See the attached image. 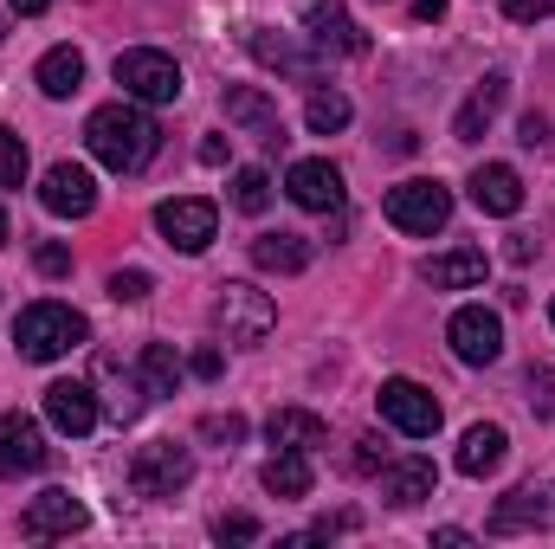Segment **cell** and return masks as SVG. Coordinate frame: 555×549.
<instances>
[{"mask_svg":"<svg viewBox=\"0 0 555 549\" xmlns=\"http://www.w3.org/2000/svg\"><path fill=\"white\" fill-rule=\"evenodd\" d=\"M39 201H46V214H59V220H85V214L98 207V181H91V168H78V162H52L46 181H39Z\"/></svg>","mask_w":555,"mask_h":549,"instance_id":"cell-11","label":"cell"},{"mask_svg":"<svg viewBox=\"0 0 555 549\" xmlns=\"http://www.w3.org/2000/svg\"><path fill=\"white\" fill-rule=\"evenodd\" d=\"M550 323H555V297H550Z\"/></svg>","mask_w":555,"mask_h":549,"instance_id":"cell-47","label":"cell"},{"mask_svg":"<svg viewBox=\"0 0 555 549\" xmlns=\"http://www.w3.org/2000/svg\"><path fill=\"white\" fill-rule=\"evenodd\" d=\"M46 465V433L33 413H0V472L20 478V472H39Z\"/></svg>","mask_w":555,"mask_h":549,"instance_id":"cell-18","label":"cell"},{"mask_svg":"<svg viewBox=\"0 0 555 549\" xmlns=\"http://www.w3.org/2000/svg\"><path fill=\"white\" fill-rule=\"evenodd\" d=\"M0 39H7V20H0Z\"/></svg>","mask_w":555,"mask_h":549,"instance_id":"cell-48","label":"cell"},{"mask_svg":"<svg viewBox=\"0 0 555 549\" xmlns=\"http://www.w3.org/2000/svg\"><path fill=\"white\" fill-rule=\"evenodd\" d=\"M382 420L395 426V433H408V439H433L439 433V401H433V388H420L408 375H395V382H382Z\"/></svg>","mask_w":555,"mask_h":549,"instance_id":"cell-10","label":"cell"},{"mask_svg":"<svg viewBox=\"0 0 555 549\" xmlns=\"http://www.w3.org/2000/svg\"><path fill=\"white\" fill-rule=\"evenodd\" d=\"M0 246H7V214H0Z\"/></svg>","mask_w":555,"mask_h":549,"instance_id":"cell-46","label":"cell"},{"mask_svg":"<svg viewBox=\"0 0 555 549\" xmlns=\"http://www.w3.org/2000/svg\"><path fill=\"white\" fill-rule=\"evenodd\" d=\"M414 13H420V20H439V13H446V0H414Z\"/></svg>","mask_w":555,"mask_h":549,"instance_id":"cell-45","label":"cell"},{"mask_svg":"<svg viewBox=\"0 0 555 549\" xmlns=\"http://www.w3.org/2000/svg\"><path fill=\"white\" fill-rule=\"evenodd\" d=\"M284 188H291V201H297V207H310V214H336V207H343V168H336V162H323V155L291 162Z\"/></svg>","mask_w":555,"mask_h":549,"instance_id":"cell-13","label":"cell"},{"mask_svg":"<svg viewBox=\"0 0 555 549\" xmlns=\"http://www.w3.org/2000/svg\"><path fill=\"white\" fill-rule=\"evenodd\" d=\"M20 181H26V142L0 124V188H20Z\"/></svg>","mask_w":555,"mask_h":549,"instance_id":"cell-32","label":"cell"},{"mask_svg":"<svg viewBox=\"0 0 555 549\" xmlns=\"http://www.w3.org/2000/svg\"><path fill=\"white\" fill-rule=\"evenodd\" d=\"M433 544H446V549H459V544H472V531H459V524H446V531H433Z\"/></svg>","mask_w":555,"mask_h":549,"instance_id":"cell-43","label":"cell"},{"mask_svg":"<svg viewBox=\"0 0 555 549\" xmlns=\"http://www.w3.org/2000/svg\"><path fill=\"white\" fill-rule=\"evenodd\" d=\"M530 401H537V413H555V375L550 369H530Z\"/></svg>","mask_w":555,"mask_h":549,"instance_id":"cell-38","label":"cell"},{"mask_svg":"<svg viewBox=\"0 0 555 549\" xmlns=\"http://www.w3.org/2000/svg\"><path fill=\"white\" fill-rule=\"evenodd\" d=\"M266 491L272 498H304L310 491V452H272L266 459Z\"/></svg>","mask_w":555,"mask_h":549,"instance_id":"cell-28","label":"cell"},{"mask_svg":"<svg viewBox=\"0 0 555 549\" xmlns=\"http://www.w3.org/2000/svg\"><path fill=\"white\" fill-rule=\"evenodd\" d=\"M91 388H104V413H111L117 426H130V420L142 413V401H149L142 375H130L117 356H98V362H91Z\"/></svg>","mask_w":555,"mask_h":549,"instance_id":"cell-17","label":"cell"},{"mask_svg":"<svg viewBox=\"0 0 555 549\" xmlns=\"http://www.w3.org/2000/svg\"><path fill=\"white\" fill-rule=\"evenodd\" d=\"M349 98L343 91H310V104H304V124L317 130V137H336V130H349Z\"/></svg>","mask_w":555,"mask_h":549,"instance_id":"cell-30","label":"cell"},{"mask_svg":"<svg viewBox=\"0 0 555 549\" xmlns=\"http://www.w3.org/2000/svg\"><path fill=\"white\" fill-rule=\"evenodd\" d=\"M246 52H253L259 65L284 72V78H297V85H317V78H323V65H317L310 52H297L291 39H272V33H253V39H246Z\"/></svg>","mask_w":555,"mask_h":549,"instance_id":"cell-25","label":"cell"},{"mask_svg":"<svg viewBox=\"0 0 555 549\" xmlns=\"http://www.w3.org/2000/svg\"><path fill=\"white\" fill-rule=\"evenodd\" d=\"M33 78H39V91H46V98H72V91L85 85V52H78V46H52V52L39 59V72H33Z\"/></svg>","mask_w":555,"mask_h":549,"instance_id":"cell-26","label":"cell"},{"mask_svg":"<svg viewBox=\"0 0 555 549\" xmlns=\"http://www.w3.org/2000/svg\"><path fill=\"white\" fill-rule=\"evenodd\" d=\"M446 343H452V356H459L465 369H491V362L504 356V317L485 310V304H465V310H452Z\"/></svg>","mask_w":555,"mask_h":549,"instance_id":"cell-6","label":"cell"},{"mask_svg":"<svg viewBox=\"0 0 555 549\" xmlns=\"http://www.w3.org/2000/svg\"><path fill=\"white\" fill-rule=\"evenodd\" d=\"M266 439H272L278 452H317V446L330 439V426L310 408H278L272 420H266Z\"/></svg>","mask_w":555,"mask_h":549,"instance_id":"cell-24","label":"cell"},{"mask_svg":"<svg viewBox=\"0 0 555 549\" xmlns=\"http://www.w3.org/2000/svg\"><path fill=\"white\" fill-rule=\"evenodd\" d=\"M227 124H240L246 137L266 142V149H284V117H278V104L259 85H233L227 91Z\"/></svg>","mask_w":555,"mask_h":549,"instance_id":"cell-15","label":"cell"},{"mask_svg":"<svg viewBox=\"0 0 555 549\" xmlns=\"http://www.w3.org/2000/svg\"><path fill=\"white\" fill-rule=\"evenodd\" d=\"M46 420H52L59 433H72V439H85V433L104 420L98 388H91V382H52V388H46Z\"/></svg>","mask_w":555,"mask_h":549,"instance_id":"cell-16","label":"cell"},{"mask_svg":"<svg viewBox=\"0 0 555 549\" xmlns=\"http://www.w3.org/2000/svg\"><path fill=\"white\" fill-rule=\"evenodd\" d=\"M220 297H214V330L227 336V343H266L278 323V304L259 291V284H246V278H227V284H214Z\"/></svg>","mask_w":555,"mask_h":549,"instance_id":"cell-3","label":"cell"},{"mask_svg":"<svg viewBox=\"0 0 555 549\" xmlns=\"http://www.w3.org/2000/svg\"><path fill=\"white\" fill-rule=\"evenodd\" d=\"M382 214L401 227V233H439L446 220H452V188L446 181H401V188H388V201H382Z\"/></svg>","mask_w":555,"mask_h":549,"instance_id":"cell-5","label":"cell"},{"mask_svg":"<svg viewBox=\"0 0 555 549\" xmlns=\"http://www.w3.org/2000/svg\"><path fill=\"white\" fill-rule=\"evenodd\" d=\"M543 13H555V0H504V20H517V26H530Z\"/></svg>","mask_w":555,"mask_h":549,"instance_id":"cell-37","label":"cell"},{"mask_svg":"<svg viewBox=\"0 0 555 549\" xmlns=\"http://www.w3.org/2000/svg\"><path fill=\"white\" fill-rule=\"evenodd\" d=\"M517 142H524V149H543V142H550V117H537V111H530V117H524V130H517Z\"/></svg>","mask_w":555,"mask_h":549,"instance_id":"cell-39","label":"cell"},{"mask_svg":"<svg viewBox=\"0 0 555 549\" xmlns=\"http://www.w3.org/2000/svg\"><path fill=\"white\" fill-rule=\"evenodd\" d=\"M7 7H13V13H26V20H33V13H46V7H52V0H7Z\"/></svg>","mask_w":555,"mask_h":549,"instance_id":"cell-44","label":"cell"},{"mask_svg":"<svg viewBox=\"0 0 555 549\" xmlns=\"http://www.w3.org/2000/svg\"><path fill=\"white\" fill-rule=\"evenodd\" d=\"M233 207L240 214H266L272 207V175L266 168H240L233 175Z\"/></svg>","mask_w":555,"mask_h":549,"instance_id":"cell-31","label":"cell"},{"mask_svg":"<svg viewBox=\"0 0 555 549\" xmlns=\"http://www.w3.org/2000/svg\"><path fill=\"white\" fill-rule=\"evenodd\" d=\"M356 465H362V472H375V465H382V439H362V452H356Z\"/></svg>","mask_w":555,"mask_h":549,"instance_id":"cell-42","label":"cell"},{"mask_svg":"<svg viewBox=\"0 0 555 549\" xmlns=\"http://www.w3.org/2000/svg\"><path fill=\"white\" fill-rule=\"evenodd\" d=\"M253 266L259 272H304L310 266V240L304 233H259L253 240Z\"/></svg>","mask_w":555,"mask_h":549,"instance_id":"cell-27","label":"cell"},{"mask_svg":"<svg viewBox=\"0 0 555 549\" xmlns=\"http://www.w3.org/2000/svg\"><path fill=\"white\" fill-rule=\"evenodd\" d=\"M85 524H91V511H85L72 491H59V485L39 491V498L20 511V531H26V537H78Z\"/></svg>","mask_w":555,"mask_h":549,"instance_id":"cell-14","label":"cell"},{"mask_svg":"<svg viewBox=\"0 0 555 549\" xmlns=\"http://www.w3.org/2000/svg\"><path fill=\"white\" fill-rule=\"evenodd\" d=\"M188 369H194L201 382H214V375H220V349H194V362H188Z\"/></svg>","mask_w":555,"mask_h":549,"instance_id":"cell-40","label":"cell"},{"mask_svg":"<svg viewBox=\"0 0 555 549\" xmlns=\"http://www.w3.org/2000/svg\"><path fill=\"white\" fill-rule=\"evenodd\" d=\"M111 297L117 304H142L149 297V272H111Z\"/></svg>","mask_w":555,"mask_h":549,"instance_id":"cell-35","label":"cell"},{"mask_svg":"<svg viewBox=\"0 0 555 549\" xmlns=\"http://www.w3.org/2000/svg\"><path fill=\"white\" fill-rule=\"evenodd\" d=\"M78 343H91V323L72 310V304H26L20 310V323H13V349L26 356V362H59V356H72Z\"/></svg>","mask_w":555,"mask_h":549,"instance_id":"cell-2","label":"cell"},{"mask_svg":"<svg viewBox=\"0 0 555 549\" xmlns=\"http://www.w3.org/2000/svg\"><path fill=\"white\" fill-rule=\"evenodd\" d=\"M504 91H511V78H504V72H491V78L465 98V111L452 117V137H459V142H478V137H485V130H491V117L504 111Z\"/></svg>","mask_w":555,"mask_h":549,"instance_id":"cell-23","label":"cell"},{"mask_svg":"<svg viewBox=\"0 0 555 549\" xmlns=\"http://www.w3.org/2000/svg\"><path fill=\"white\" fill-rule=\"evenodd\" d=\"M433 485H439V472H433V459H420V452H408V459H395V465H382V498L388 505H420V498H433Z\"/></svg>","mask_w":555,"mask_h":549,"instance_id":"cell-21","label":"cell"},{"mask_svg":"<svg viewBox=\"0 0 555 549\" xmlns=\"http://www.w3.org/2000/svg\"><path fill=\"white\" fill-rule=\"evenodd\" d=\"M85 149H91L111 175H142V168L155 162V149H162V130H155V117L142 111L137 98H124V104L91 111V124H85Z\"/></svg>","mask_w":555,"mask_h":549,"instance_id":"cell-1","label":"cell"},{"mask_svg":"<svg viewBox=\"0 0 555 549\" xmlns=\"http://www.w3.org/2000/svg\"><path fill=\"white\" fill-rule=\"evenodd\" d=\"M117 85L137 104H175L181 98V65L155 46H130V52H117Z\"/></svg>","mask_w":555,"mask_h":549,"instance_id":"cell-4","label":"cell"},{"mask_svg":"<svg viewBox=\"0 0 555 549\" xmlns=\"http://www.w3.org/2000/svg\"><path fill=\"white\" fill-rule=\"evenodd\" d=\"M188 478H194V452L175 439L137 446V459H130V485L142 498H175V491H188Z\"/></svg>","mask_w":555,"mask_h":549,"instance_id":"cell-7","label":"cell"},{"mask_svg":"<svg viewBox=\"0 0 555 549\" xmlns=\"http://www.w3.org/2000/svg\"><path fill=\"white\" fill-rule=\"evenodd\" d=\"M485 272H491L485 246H452V253H439V259L420 266V278H426L433 291H472V284H485Z\"/></svg>","mask_w":555,"mask_h":549,"instance_id":"cell-20","label":"cell"},{"mask_svg":"<svg viewBox=\"0 0 555 549\" xmlns=\"http://www.w3.org/2000/svg\"><path fill=\"white\" fill-rule=\"evenodd\" d=\"M137 375H142V388H149V395H175L188 369H181V356H175L168 343H149V349H142V362H137Z\"/></svg>","mask_w":555,"mask_h":549,"instance_id":"cell-29","label":"cell"},{"mask_svg":"<svg viewBox=\"0 0 555 549\" xmlns=\"http://www.w3.org/2000/svg\"><path fill=\"white\" fill-rule=\"evenodd\" d=\"M201 162H207V168H220V162H227V137H207V142H201Z\"/></svg>","mask_w":555,"mask_h":549,"instance_id":"cell-41","label":"cell"},{"mask_svg":"<svg viewBox=\"0 0 555 549\" xmlns=\"http://www.w3.org/2000/svg\"><path fill=\"white\" fill-rule=\"evenodd\" d=\"M214 537H220V544H259V518L233 511V518H220V524H214Z\"/></svg>","mask_w":555,"mask_h":549,"instance_id":"cell-34","label":"cell"},{"mask_svg":"<svg viewBox=\"0 0 555 549\" xmlns=\"http://www.w3.org/2000/svg\"><path fill=\"white\" fill-rule=\"evenodd\" d=\"M530 531H555V478H530L511 498H498L491 511V537H530Z\"/></svg>","mask_w":555,"mask_h":549,"instance_id":"cell-9","label":"cell"},{"mask_svg":"<svg viewBox=\"0 0 555 549\" xmlns=\"http://www.w3.org/2000/svg\"><path fill=\"white\" fill-rule=\"evenodd\" d=\"M155 233H162L175 253H207L214 233H220V207H214V201H194V194L162 201V207H155Z\"/></svg>","mask_w":555,"mask_h":549,"instance_id":"cell-8","label":"cell"},{"mask_svg":"<svg viewBox=\"0 0 555 549\" xmlns=\"http://www.w3.org/2000/svg\"><path fill=\"white\" fill-rule=\"evenodd\" d=\"M33 266H39V272H46V278H65V272H72V253L46 240V246H33Z\"/></svg>","mask_w":555,"mask_h":549,"instance_id":"cell-36","label":"cell"},{"mask_svg":"<svg viewBox=\"0 0 555 549\" xmlns=\"http://www.w3.org/2000/svg\"><path fill=\"white\" fill-rule=\"evenodd\" d=\"M201 439H214V446H240V439H246V413H207V420H201Z\"/></svg>","mask_w":555,"mask_h":549,"instance_id":"cell-33","label":"cell"},{"mask_svg":"<svg viewBox=\"0 0 555 549\" xmlns=\"http://www.w3.org/2000/svg\"><path fill=\"white\" fill-rule=\"evenodd\" d=\"M472 207L511 220V214L524 207V175H517L511 162H485V168H472Z\"/></svg>","mask_w":555,"mask_h":549,"instance_id":"cell-19","label":"cell"},{"mask_svg":"<svg viewBox=\"0 0 555 549\" xmlns=\"http://www.w3.org/2000/svg\"><path fill=\"white\" fill-rule=\"evenodd\" d=\"M504 452H511L504 426H498V420H478V426H465V439H459V472H465V478H485V472L504 465Z\"/></svg>","mask_w":555,"mask_h":549,"instance_id":"cell-22","label":"cell"},{"mask_svg":"<svg viewBox=\"0 0 555 549\" xmlns=\"http://www.w3.org/2000/svg\"><path fill=\"white\" fill-rule=\"evenodd\" d=\"M304 39H310L317 52H336V59H362V52H369V33H362L336 0H317V7L304 13Z\"/></svg>","mask_w":555,"mask_h":549,"instance_id":"cell-12","label":"cell"}]
</instances>
